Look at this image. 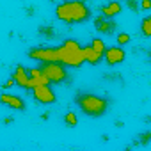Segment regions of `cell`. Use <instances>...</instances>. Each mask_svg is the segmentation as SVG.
I'll return each mask as SVG.
<instances>
[{"label":"cell","mask_w":151,"mask_h":151,"mask_svg":"<svg viewBox=\"0 0 151 151\" xmlns=\"http://www.w3.org/2000/svg\"><path fill=\"white\" fill-rule=\"evenodd\" d=\"M93 14L86 2H60L55 7V16L66 23H80L89 20Z\"/></svg>","instance_id":"obj_1"},{"label":"cell","mask_w":151,"mask_h":151,"mask_svg":"<svg viewBox=\"0 0 151 151\" xmlns=\"http://www.w3.org/2000/svg\"><path fill=\"white\" fill-rule=\"evenodd\" d=\"M75 105H77L86 116L91 117H101L109 110V100L103 96H98L94 93H78L75 96Z\"/></svg>","instance_id":"obj_2"},{"label":"cell","mask_w":151,"mask_h":151,"mask_svg":"<svg viewBox=\"0 0 151 151\" xmlns=\"http://www.w3.org/2000/svg\"><path fill=\"white\" fill-rule=\"evenodd\" d=\"M57 50V60L64 68H80L84 64V55H82V46L77 39H64Z\"/></svg>","instance_id":"obj_3"},{"label":"cell","mask_w":151,"mask_h":151,"mask_svg":"<svg viewBox=\"0 0 151 151\" xmlns=\"http://www.w3.org/2000/svg\"><path fill=\"white\" fill-rule=\"evenodd\" d=\"M41 71H43V75L46 77L48 84H62V82H66L68 77H69L68 71H66V68H64L62 64H59V62L43 64Z\"/></svg>","instance_id":"obj_4"},{"label":"cell","mask_w":151,"mask_h":151,"mask_svg":"<svg viewBox=\"0 0 151 151\" xmlns=\"http://www.w3.org/2000/svg\"><path fill=\"white\" fill-rule=\"evenodd\" d=\"M29 59L43 62V64H52V62H59L57 60V50L55 46H36L29 50Z\"/></svg>","instance_id":"obj_5"},{"label":"cell","mask_w":151,"mask_h":151,"mask_svg":"<svg viewBox=\"0 0 151 151\" xmlns=\"http://www.w3.org/2000/svg\"><path fill=\"white\" fill-rule=\"evenodd\" d=\"M32 96L37 103H43V105H50V103H55L57 96H55V91L50 87V86H37L32 89Z\"/></svg>","instance_id":"obj_6"},{"label":"cell","mask_w":151,"mask_h":151,"mask_svg":"<svg viewBox=\"0 0 151 151\" xmlns=\"http://www.w3.org/2000/svg\"><path fill=\"white\" fill-rule=\"evenodd\" d=\"M124 57H126V53H124V50H123L121 46H109V48L105 50V53H103V59H105L107 64H110V66H116V64L123 62Z\"/></svg>","instance_id":"obj_7"},{"label":"cell","mask_w":151,"mask_h":151,"mask_svg":"<svg viewBox=\"0 0 151 151\" xmlns=\"http://www.w3.org/2000/svg\"><path fill=\"white\" fill-rule=\"evenodd\" d=\"M0 103L14 109V110H25V101L18 96V94H11V93H2L0 94Z\"/></svg>","instance_id":"obj_8"},{"label":"cell","mask_w":151,"mask_h":151,"mask_svg":"<svg viewBox=\"0 0 151 151\" xmlns=\"http://www.w3.org/2000/svg\"><path fill=\"white\" fill-rule=\"evenodd\" d=\"M13 82L23 89H29V82H30V77H29V69L25 66H16L14 71H13Z\"/></svg>","instance_id":"obj_9"},{"label":"cell","mask_w":151,"mask_h":151,"mask_svg":"<svg viewBox=\"0 0 151 151\" xmlns=\"http://www.w3.org/2000/svg\"><path fill=\"white\" fill-rule=\"evenodd\" d=\"M94 27H96V30L101 32V34H112L114 29H116V23H114L112 20H109V18H105V16L100 14V16L94 18Z\"/></svg>","instance_id":"obj_10"},{"label":"cell","mask_w":151,"mask_h":151,"mask_svg":"<svg viewBox=\"0 0 151 151\" xmlns=\"http://www.w3.org/2000/svg\"><path fill=\"white\" fill-rule=\"evenodd\" d=\"M121 9H123L121 2H107V4H103V6H101V16H105V18L112 20L116 14H119V13H121Z\"/></svg>","instance_id":"obj_11"},{"label":"cell","mask_w":151,"mask_h":151,"mask_svg":"<svg viewBox=\"0 0 151 151\" xmlns=\"http://www.w3.org/2000/svg\"><path fill=\"white\" fill-rule=\"evenodd\" d=\"M82 55H84V62H87V64H91V66H96V64H100L101 62V55H98L91 46H86V48H82Z\"/></svg>","instance_id":"obj_12"},{"label":"cell","mask_w":151,"mask_h":151,"mask_svg":"<svg viewBox=\"0 0 151 151\" xmlns=\"http://www.w3.org/2000/svg\"><path fill=\"white\" fill-rule=\"evenodd\" d=\"M98 55H101L103 57V53H105V50H107V46H105V41L101 39V37H94L93 41H91V45H89Z\"/></svg>","instance_id":"obj_13"},{"label":"cell","mask_w":151,"mask_h":151,"mask_svg":"<svg viewBox=\"0 0 151 151\" xmlns=\"http://www.w3.org/2000/svg\"><path fill=\"white\" fill-rule=\"evenodd\" d=\"M140 29H142V34L144 36H151V16H146L140 22Z\"/></svg>","instance_id":"obj_14"},{"label":"cell","mask_w":151,"mask_h":151,"mask_svg":"<svg viewBox=\"0 0 151 151\" xmlns=\"http://www.w3.org/2000/svg\"><path fill=\"white\" fill-rule=\"evenodd\" d=\"M64 123L69 124V126H77V124H78V117H77V114H75V112H68V114L64 116Z\"/></svg>","instance_id":"obj_15"},{"label":"cell","mask_w":151,"mask_h":151,"mask_svg":"<svg viewBox=\"0 0 151 151\" xmlns=\"http://www.w3.org/2000/svg\"><path fill=\"white\" fill-rule=\"evenodd\" d=\"M39 34H43L46 39H52L55 36V30H53V27H41L39 29Z\"/></svg>","instance_id":"obj_16"},{"label":"cell","mask_w":151,"mask_h":151,"mask_svg":"<svg viewBox=\"0 0 151 151\" xmlns=\"http://www.w3.org/2000/svg\"><path fill=\"white\" fill-rule=\"evenodd\" d=\"M117 43H119V45H128V43H130V34L119 32V34H117Z\"/></svg>","instance_id":"obj_17"},{"label":"cell","mask_w":151,"mask_h":151,"mask_svg":"<svg viewBox=\"0 0 151 151\" xmlns=\"http://www.w3.org/2000/svg\"><path fill=\"white\" fill-rule=\"evenodd\" d=\"M13 86H14V82H13V78H9V80H6V82H4V86H2V87H4V89H11Z\"/></svg>","instance_id":"obj_18"},{"label":"cell","mask_w":151,"mask_h":151,"mask_svg":"<svg viewBox=\"0 0 151 151\" xmlns=\"http://www.w3.org/2000/svg\"><path fill=\"white\" fill-rule=\"evenodd\" d=\"M140 7H142V9H149V7H151V2H149V0H144V2L140 4Z\"/></svg>","instance_id":"obj_19"},{"label":"cell","mask_w":151,"mask_h":151,"mask_svg":"<svg viewBox=\"0 0 151 151\" xmlns=\"http://www.w3.org/2000/svg\"><path fill=\"white\" fill-rule=\"evenodd\" d=\"M128 6H130L132 9H135V11L139 9V4H135V2H132V0H130V2H128Z\"/></svg>","instance_id":"obj_20"}]
</instances>
